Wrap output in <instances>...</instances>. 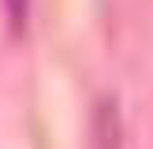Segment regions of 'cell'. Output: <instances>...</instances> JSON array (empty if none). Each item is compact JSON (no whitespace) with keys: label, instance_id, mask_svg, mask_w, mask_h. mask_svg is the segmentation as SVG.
<instances>
[{"label":"cell","instance_id":"7a4b0ae2","mask_svg":"<svg viewBox=\"0 0 153 149\" xmlns=\"http://www.w3.org/2000/svg\"><path fill=\"white\" fill-rule=\"evenodd\" d=\"M4 11H7V26L11 34L19 37L26 30V15H30V0H4Z\"/></svg>","mask_w":153,"mask_h":149},{"label":"cell","instance_id":"6da1fadb","mask_svg":"<svg viewBox=\"0 0 153 149\" xmlns=\"http://www.w3.org/2000/svg\"><path fill=\"white\" fill-rule=\"evenodd\" d=\"M123 145V119L112 97H101L90 116V149H120Z\"/></svg>","mask_w":153,"mask_h":149}]
</instances>
